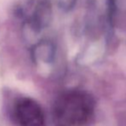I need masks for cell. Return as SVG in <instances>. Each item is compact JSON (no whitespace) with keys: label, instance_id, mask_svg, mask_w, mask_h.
<instances>
[{"label":"cell","instance_id":"6da1fadb","mask_svg":"<svg viewBox=\"0 0 126 126\" xmlns=\"http://www.w3.org/2000/svg\"><path fill=\"white\" fill-rule=\"evenodd\" d=\"M96 103L91 94L74 89L63 92L53 106L55 126H90L95 115Z\"/></svg>","mask_w":126,"mask_h":126},{"label":"cell","instance_id":"7a4b0ae2","mask_svg":"<svg viewBox=\"0 0 126 126\" xmlns=\"http://www.w3.org/2000/svg\"><path fill=\"white\" fill-rule=\"evenodd\" d=\"M14 115L19 126H47L43 110L33 99H20L16 103Z\"/></svg>","mask_w":126,"mask_h":126}]
</instances>
